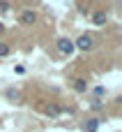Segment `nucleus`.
Wrapping results in <instances>:
<instances>
[{"label": "nucleus", "mask_w": 122, "mask_h": 132, "mask_svg": "<svg viewBox=\"0 0 122 132\" xmlns=\"http://www.w3.org/2000/svg\"><path fill=\"white\" fill-rule=\"evenodd\" d=\"M9 9V2L7 0H0V12H7Z\"/></svg>", "instance_id": "nucleus-10"}, {"label": "nucleus", "mask_w": 122, "mask_h": 132, "mask_svg": "<svg viewBox=\"0 0 122 132\" xmlns=\"http://www.w3.org/2000/svg\"><path fill=\"white\" fill-rule=\"evenodd\" d=\"M7 97H9V100H18V90L9 88V90H7Z\"/></svg>", "instance_id": "nucleus-9"}, {"label": "nucleus", "mask_w": 122, "mask_h": 132, "mask_svg": "<svg viewBox=\"0 0 122 132\" xmlns=\"http://www.w3.org/2000/svg\"><path fill=\"white\" fill-rule=\"evenodd\" d=\"M104 93H106V90H104V88H101V86H97V88H95V95H97V97H101V95H104Z\"/></svg>", "instance_id": "nucleus-11"}, {"label": "nucleus", "mask_w": 122, "mask_h": 132, "mask_svg": "<svg viewBox=\"0 0 122 132\" xmlns=\"http://www.w3.org/2000/svg\"><path fill=\"white\" fill-rule=\"evenodd\" d=\"M9 51H12V46H9L7 42H0V58H5Z\"/></svg>", "instance_id": "nucleus-8"}, {"label": "nucleus", "mask_w": 122, "mask_h": 132, "mask_svg": "<svg viewBox=\"0 0 122 132\" xmlns=\"http://www.w3.org/2000/svg\"><path fill=\"white\" fill-rule=\"evenodd\" d=\"M95 46V39L90 37V35H81L76 42H74V49H81V51H90Z\"/></svg>", "instance_id": "nucleus-1"}, {"label": "nucleus", "mask_w": 122, "mask_h": 132, "mask_svg": "<svg viewBox=\"0 0 122 132\" xmlns=\"http://www.w3.org/2000/svg\"><path fill=\"white\" fill-rule=\"evenodd\" d=\"M0 32H5V26H2V23H0Z\"/></svg>", "instance_id": "nucleus-13"}, {"label": "nucleus", "mask_w": 122, "mask_h": 132, "mask_svg": "<svg viewBox=\"0 0 122 132\" xmlns=\"http://www.w3.org/2000/svg\"><path fill=\"white\" fill-rule=\"evenodd\" d=\"M74 90L76 93H85L88 90V81L85 79H74Z\"/></svg>", "instance_id": "nucleus-7"}, {"label": "nucleus", "mask_w": 122, "mask_h": 132, "mask_svg": "<svg viewBox=\"0 0 122 132\" xmlns=\"http://www.w3.org/2000/svg\"><path fill=\"white\" fill-rule=\"evenodd\" d=\"M81 130L83 132H97L99 130V118H88V121L81 125Z\"/></svg>", "instance_id": "nucleus-4"}, {"label": "nucleus", "mask_w": 122, "mask_h": 132, "mask_svg": "<svg viewBox=\"0 0 122 132\" xmlns=\"http://www.w3.org/2000/svg\"><path fill=\"white\" fill-rule=\"evenodd\" d=\"M18 21H21V26H32V23H37V14L30 12V9H25V12H21Z\"/></svg>", "instance_id": "nucleus-3"}, {"label": "nucleus", "mask_w": 122, "mask_h": 132, "mask_svg": "<svg viewBox=\"0 0 122 132\" xmlns=\"http://www.w3.org/2000/svg\"><path fill=\"white\" fill-rule=\"evenodd\" d=\"M42 109H44V114H46L48 118H60V107H55V104H44Z\"/></svg>", "instance_id": "nucleus-5"}, {"label": "nucleus", "mask_w": 122, "mask_h": 132, "mask_svg": "<svg viewBox=\"0 0 122 132\" xmlns=\"http://www.w3.org/2000/svg\"><path fill=\"white\" fill-rule=\"evenodd\" d=\"M92 21H95V26H104L108 21V16H106V12H95L92 14Z\"/></svg>", "instance_id": "nucleus-6"}, {"label": "nucleus", "mask_w": 122, "mask_h": 132, "mask_svg": "<svg viewBox=\"0 0 122 132\" xmlns=\"http://www.w3.org/2000/svg\"><path fill=\"white\" fill-rule=\"evenodd\" d=\"M58 51H60L62 56H72V53H74V42H72L69 37H60V39H58Z\"/></svg>", "instance_id": "nucleus-2"}, {"label": "nucleus", "mask_w": 122, "mask_h": 132, "mask_svg": "<svg viewBox=\"0 0 122 132\" xmlns=\"http://www.w3.org/2000/svg\"><path fill=\"white\" fill-rule=\"evenodd\" d=\"M92 109H101V102L99 100H92Z\"/></svg>", "instance_id": "nucleus-12"}]
</instances>
